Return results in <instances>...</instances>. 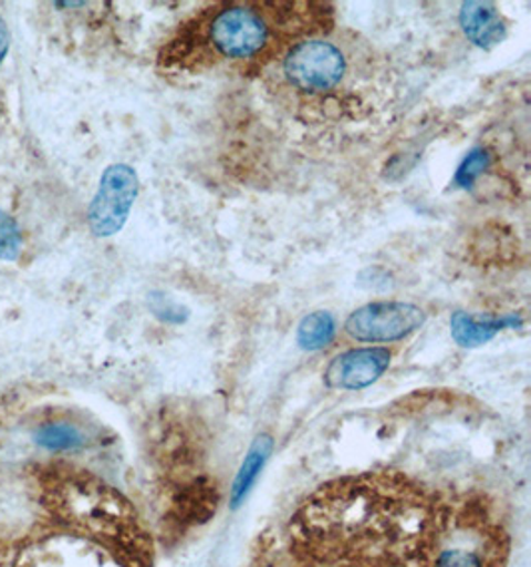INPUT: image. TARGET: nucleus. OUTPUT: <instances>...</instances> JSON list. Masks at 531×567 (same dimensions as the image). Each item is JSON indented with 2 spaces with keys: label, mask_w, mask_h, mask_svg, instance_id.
<instances>
[{
  "label": "nucleus",
  "mask_w": 531,
  "mask_h": 567,
  "mask_svg": "<svg viewBox=\"0 0 531 567\" xmlns=\"http://www.w3.org/2000/svg\"><path fill=\"white\" fill-rule=\"evenodd\" d=\"M37 442L49 451H72L82 446V434L72 424H44L37 431Z\"/></svg>",
  "instance_id": "f8f14e48"
},
{
  "label": "nucleus",
  "mask_w": 531,
  "mask_h": 567,
  "mask_svg": "<svg viewBox=\"0 0 531 567\" xmlns=\"http://www.w3.org/2000/svg\"><path fill=\"white\" fill-rule=\"evenodd\" d=\"M522 327L520 315H502V317H473L464 311H456L450 317V333L454 341L466 349L482 347L492 341L493 337L502 333L503 329Z\"/></svg>",
  "instance_id": "1a4fd4ad"
},
{
  "label": "nucleus",
  "mask_w": 531,
  "mask_h": 567,
  "mask_svg": "<svg viewBox=\"0 0 531 567\" xmlns=\"http://www.w3.org/2000/svg\"><path fill=\"white\" fill-rule=\"evenodd\" d=\"M336 334V321L329 311L306 315L296 329V342L303 351H321L329 347Z\"/></svg>",
  "instance_id": "9d476101"
},
{
  "label": "nucleus",
  "mask_w": 531,
  "mask_h": 567,
  "mask_svg": "<svg viewBox=\"0 0 531 567\" xmlns=\"http://www.w3.org/2000/svg\"><path fill=\"white\" fill-rule=\"evenodd\" d=\"M510 549L498 504L480 492H454L436 567H508Z\"/></svg>",
  "instance_id": "7ed1b4c3"
},
{
  "label": "nucleus",
  "mask_w": 531,
  "mask_h": 567,
  "mask_svg": "<svg viewBox=\"0 0 531 567\" xmlns=\"http://www.w3.org/2000/svg\"><path fill=\"white\" fill-rule=\"evenodd\" d=\"M271 451H273V441H271V436L263 434V436H259L253 442V446L247 452L246 462H243V466H241L239 474H237L233 494H231V499H233L236 506L246 496L247 489L253 486V482L259 476V472L263 468V464L269 458Z\"/></svg>",
  "instance_id": "9b49d317"
},
{
  "label": "nucleus",
  "mask_w": 531,
  "mask_h": 567,
  "mask_svg": "<svg viewBox=\"0 0 531 567\" xmlns=\"http://www.w3.org/2000/svg\"><path fill=\"white\" fill-rule=\"evenodd\" d=\"M315 4L306 2H267L263 4H226L206 22V42L214 54L226 60H256L269 49L316 30L306 22L315 14Z\"/></svg>",
  "instance_id": "f03ea898"
},
{
  "label": "nucleus",
  "mask_w": 531,
  "mask_h": 567,
  "mask_svg": "<svg viewBox=\"0 0 531 567\" xmlns=\"http://www.w3.org/2000/svg\"><path fill=\"white\" fill-rule=\"evenodd\" d=\"M283 72L301 92H326L345 79L346 59L329 40H301L287 52Z\"/></svg>",
  "instance_id": "20e7f679"
},
{
  "label": "nucleus",
  "mask_w": 531,
  "mask_h": 567,
  "mask_svg": "<svg viewBox=\"0 0 531 567\" xmlns=\"http://www.w3.org/2000/svg\"><path fill=\"white\" fill-rule=\"evenodd\" d=\"M460 27L468 40L483 50L498 47L508 34L506 20L492 2H464Z\"/></svg>",
  "instance_id": "6e6552de"
},
{
  "label": "nucleus",
  "mask_w": 531,
  "mask_h": 567,
  "mask_svg": "<svg viewBox=\"0 0 531 567\" xmlns=\"http://www.w3.org/2000/svg\"><path fill=\"white\" fill-rule=\"evenodd\" d=\"M490 162H492V154L486 147H473L458 167V172L454 176V186L464 187V189L472 187L478 182V177L488 169Z\"/></svg>",
  "instance_id": "ddd939ff"
},
{
  "label": "nucleus",
  "mask_w": 531,
  "mask_h": 567,
  "mask_svg": "<svg viewBox=\"0 0 531 567\" xmlns=\"http://www.w3.org/2000/svg\"><path fill=\"white\" fill-rule=\"evenodd\" d=\"M22 249V237L17 221L0 209V259L14 261Z\"/></svg>",
  "instance_id": "4468645a"
},
{
  "label": "nucleus",
  "mask_w": 531,
  "mask_h": 567,
  "mask_svg": "<svg viewBox=\"0 0 531 567\" xmlns=\"http://www.w3.org/2000/svg\"><path fill=\"white\" fill-rule=\"evenodd\" d=\"M391 362L393 351L384 347H361L341 352L326 367V386L339 391H361L378 381L388 371Z\"/></svg>",
  "instance_id": "0eeeda50"
},
{
  "label": "nucleus",
  "mask_w": 531,
  "mask_h": 567,
  "mask_svg": "<svg viewBox=\"0 0 531 567\" xmlns=\"http://www.w3.org/2000/svg\"><path fill=\"white\" fill-rule=\"evenodd\" d=\"M426 323V313L418 305L403 301H378L358 307L348 315L345 331L358 342L403 341Z\"/></svg>",
  "instance_id": "39448f33"
},
{
  "label": "nucleus",
  "mask_w": 531,
  "mask_h": 567,
  "mask_svg": "<svg viewBox=\"0 0 531 567\" xmlns=\"http://www.w3.org/2000/svg\"><path fill=\"white\" fill-rule=\"evenodd\" d=\"M7 50H9V30H7L4 20L0 19V62L4 59Z\"/></svg>",
  "instance_id": "dca6fc26"
},
{
  "label": "nucleus",
  "mask_w": 531,
  "mask_h": 567,
  "mask_svg": "<svg viewBox=\"0 0 531 567\" xmlns=\"http://www.w3.org/2000/svg\"><path fill=\"white\" fill-rule=\"evenodd\" d=\"M138 174L126 164L110 166L100 179L98 192L88 209L92 234L110 237L118 234L126 224L132 206L138 197Z\"/></svg>",
  "instance_id": "423d86ee"
},
{
  "label": "nucleus",
  "mask_w": 531,
  "mask_h": 567,
  "mask_svg": "<svg viewBox=\"0 0 531 567\" xmlns=\"http://www.w3.org/2000/svg\"><path fill=\"white\" fill-rule=\"evenodd\" d=\"M452 494L396 470L331 480L259 536L247 567H436Z\"/></svg>",
  "instance_id": "f257e3e1"
},
{
  "label": "nucleus",
  "mask_w": 531,
  "mask_h": 567,
  "mask_svg": "<svg viewBox=\"0 0 531 567\" xmlns=\"http://www.w3.org/2000/svg\"><path fill=\"white\" fill-rule=\"evenodd\" d=\"M152 309L166 323H184L187 319V309L181 305L174 303L164 295H152Z\"/></svg>",
  "instance_id": "2eb2a0df"
}]
</instances>
